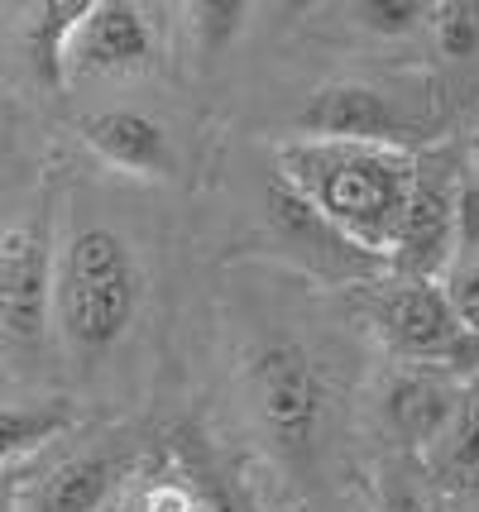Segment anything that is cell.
I'll return each mask as SVG.
<instances>
[{
	"label": "cell",
	"instance_id": "cell-1",
	"mask_svg": "<svg viewBox=\"0 0 479 512\" xmlns=\"http://www.w3.org/2000/svg\"><path fill=\"white\" fill-rule=\"evenodd\" d=\"M283 187L317 211L360 254H393L398 225L408 211L417 163L408 149L388 144H336V139H297L278 149Z\"/></svg>",
	"mask_w": 479,
	"mask_h": 512
},
{
	"label": "cell",
	"instance_id": "cell-2",
	"mask_svg": "<svg viewBox=\"0 0 479 512\" xmlns=\"http://www.w3.org/2000/svg\"><path fill=\"white\" fill-rule=\"evenodd\" d=\"M53 302H58V326L72 350L82 355L111 350L130 331L139 307V268L130 245L106 225L77 230L63 249Z\"/></svg>",
	"mask_w": 479,
	"mask_h": 512
},
{
	"label": "cell",
	"instance_id": "cell-3",
	"mask_svg": "<svg viewBox=\"0 0 479 512\" xmlns=\"http://www.w3.org/2000/svg\"><path fill=\"white\" fill-rule=\"evenodd\" d=\"M460 187L451 178V168H417L412 182L408 211L398 225V240H393V273L398 278H417V283H441L451 264H456L460 249Z\"/></svg>",
	"mask_w": 479,
	"mask_h": 512
},
{
	"label": "cell",
	"instance_id": "cell-4",
	"mask_svg": "<svg viewBox=\"0 0 479 512\" xmlns=\"http://www.w3.org/2000/svg\"><path fill=\"white\" fill-rule=\"evenodd\" d=\"M250 388L259 422L283 450H307L321 417V379L293 340H269L250 364Z\"/></svg>",
	"mask_w": 479,
	"mask_h": 512
},
{
	"label": "cell",
	"instance_id": "cell-5",
	"mask_svg": "<svg viewBox=\"0 0 479 512\" xmlns=\"http://www.w3.org/2000/svg\"><path fill=\"white\" fill-rule=\"evenodd\" d=\"M53 259H48V221L29 216L0 240V331L10 345L34 350L48 326V297H53Z\"/></svg>",
	"mask_w": 479,
	"mask_h": 512
},
{
	"label": "cell",
	"instance_id": "cell-6",
	"mask_svg": "<svg viewBox=\"0 0 479 512\" xmlns=\"http://www.w3.org/2000/svg\"><path fill=\"white\" fill-rule=\"evenodd\" d=\"M297 125L307 139H336V144H388L398 149V139L408 134V120L384 91L360 87V82H336L317 91L307 101V111L297 115Z\"/></svg>",
	"mask_w": 479,
	"mask_h": 512
},
{
	"label": "cell",
	"instance_id": "cell-7",
	"mask_svg": "<svg viewBox=\"0 0 479 512\" xmlns=\"http://www.w3.org/2000/svg\"><path fill=\"white\" fill-rule=\"evenodd\" d=\"M384 331L388 340L412 359H432V364H451L456 345L465 340L456 307L441 283H417V278H398L384 297Z\"/></svg>",
	"mask_w": 479,
	"mask_h": 512
},
{
	"label": "cell",
	"instance_id": "cell-8",
	"mask_svg": "<svg viewBox=\"0 0 479 512\" xmlns=\"http://www.w3.org/2000/svg\"><path fill=\"white\" fill-rule=\"evenodd\" d=\"M154 53V34L139 5L125 0H92L87 20L72 39V58L68 72H125V67L149 63Z\"/></svg>",
	"mask_w": 479,
	"mask_h": 512
},
{
	"label": "cell",
	"instance_id": "cell-9",
	"mask_svg": "<svg viewBox=\"0 0 479 512\" xmlns=\"http://www.w3.org/2000/svg\"><path fill=\"white\" fill-rule=\"evenodd\" d=\"M77 134L87 149L106 158L111 168H125L135 178H168L173 173V149L159 120L139 111H92L77 120Z\"/></svg>",
	"mask_w": 479,
	"mask_h": 512
},
{
	"label": "cell",
	"instance_id": "cell-10",
	"mask_svg": "<svg viewBox=\"0 0 479 512\" xmlns=\"http://www.w3.org/2000/svg\"><path fill=\"white\" fill-rule=\"evenodd\" d=\"M456 398L460 393H451L441 379L412 374V379H398L388 388V422L398 426L403 441L432 450L446 422H451V412H456Z\"/></svg>",
	"mask_w": 479,
	"mask_h": 512
},
{
	"label": "cell",
	"instance_id": "cell-11",
	"mask_svg": "<svg viewBox=\"0 0 479 512\" xmlns=\"http://www.w3.org/2000/svg\"><path fill=\"white\" fill-rule=\"evenodd\" d=\"M115 474H120L115 455H101V450L77 455L48 474V484L39 489V512H96L115 489Z\"/></svg>",
	"mask_w": 479,
	"mask_h": 512
},
{
	"label": "cell",
	"instance_id": "cell-12",
	"mask_svg": "<svg viewBox=\"0 0 479 512\" xmlns=\"http://www.w3.org/2000/svg\"><path fill=\"white\" fill-rule=\"evenodd\" d=\"M92 0H53L34 15V29H29V58H34V72L48 87H63L68 82V58H72V39L87 20Z\"/></svg>",
	"mask_w": 479,
	"mask_h": 512
},
{
	"label": "cell",
	"instance_id": "cell-13",
	"mask_svg": "<svg viewBox=\"0 0 479 512\" xmlns=\"http://www.w3.org/2000/svg\"><path fill=\"white\" fill-rule=\"evenodd\" d=\"M432 469L441 484H465L479 469V383L456 398V412L432 446Z\"/></svg>",
	"mask_w": 479,
	"mask_h": 512
},
{
	"label": "cell",
	"instance_id": "cell-14",
	"mask_svg": "<svg viewBox=\"0 0 479 512\" xmlns=\"http://www.w3.org/2000/svg\"><path fill=\"white\" fill-rule=\"evenodd\" d=\"M77 422L63 402H48V407H0V460H15L29 450L58 441L68 426Z\"/></svg>",
	"mask_w": 479,
	"mask_h": 512
},
{
	"label": "cell",
	"instance_id": "cell-15",
	"mask_svg": "<svg viewBox=\"0 0 479 512\" xmlns=\"http://www.w3.org/2000/svg\"><path fill=\"white\" fill-rule=\"evenodd\" d=\"M432 34L446 58H475L479 53V0L432 5Z\"/></svg>",
	"mask_w": 479,
	"mask_h": 512
},
{
	"label": "cell",
	"instance_id": "cell-16",
	"mask_svg": "<svg viewBox=\"0 0 479 512\" xmlns=\"http://www.w3.org/2000/svg\"><path fill=\"white\" fill-rule=\"evenodd\" d=\"M355 15H360V24L374 29V34L403 39V34H412L422 20H432V5H422V0H365V5H355Z\"/></svg>",
	"mask_w": 479,
	"mask_h": 512
},
{
	"label": "cell",
	"instance_id": "cell-17",
	"mask_svg": "<svg viewBox=\"0 0 479 512\" xmlns=\"http://www.w3.org/2000/svg\"><path fill=\"white\" fill-rule=\"evenodd\" d=\"M441 288H446V297H451L460 326H465L470 335H479V259H456L451 273L441 278Z\"/></svg>",
	"mask_w": 479,
	"mask_h": 512
},
{
	"label": "cell",
	"instance_id": "cell-18",
	"mask_svg": "<svg viewBox=\"0 0 479 512\" xmlns=\"http://www.w3.org/2000/svg\"><path fill=\"white\" fill-rule=\"evenodd\" d=\"M192 15H197V34H206L211 44L221 48L245 29L250 5H240V0H202V5H192Z\"/></svg>",
	"mask_w": 479,
	"mask_h": 512
},
{
	"label": "cell",
	"instance_id": "cell-19",
	"mask_svg": "<svg viewBox=\"0 0 479 512\" xmlns=\"http://www.w3.org/2000/svg\"><path fill=\"white\" fill-rule=\"evenodd\" d=\"M456 225H460L456 259H479V182H465V187H460Z\"/></svg>",
	"mask_w": 479,
	"mask_h": 512
},
{
	"label": "cell",
	"instance_id": "cell-20",
	"mask_svg": "<svg viewBox=\"0 0 479 512\" xmlns=\"http://www.w3.org/2000/svg\"><path fill=\"white\" fill-rule=\"evenodd\" d=\"M192 503H197V484L183 479H159L144 493V512H192Z\"/></svg>",
	"mask_w": 479,
	"mask_h": 512
},
{
	"label": "cell",
	"instance_id": "cell-21",
	"mask_svg": "<svg viewBox=\"0 0 479 512\" xmlns=\"http://www.w3.org/2000/svg\"><path fill=\"white\" fill-rule=\"evenodd\" d=\"M379 512H427V503H422V493L412 489L403 474H384V484H379Z\"/></svg>",
	"mask_w": 479,
	"mask_h": 512
},
{
	"label": "cell",
	"instance_id": "cell-22",
	"mask_svg": "<svg viewBox=\"0 0 479 512\" xmlns=\"http://www.w3.org/2000/svg\"><path fill=\"white\" fill-rule=\"evenodd\" d=\"M192 512H235V508H230V503L211 489V484H197V503H192Z\"/></svg>",
	"mask_w": 479,
	"mask_h": 512
},
{
	"label": "cell",
	"instance_id": "cell-23",
	"mask_svg": "<svg viewBox=\"0 0 479 512\" xmlns=\"http://www.w3.org/2000/svg\"><path fill=\"white\" fill-rule=\"evenodd\" d=\"M0 512H10V503H5V493H0Z\"/></svg>",
	"mask_w": 479,
	"mask_h": 512
}]
</instances>
